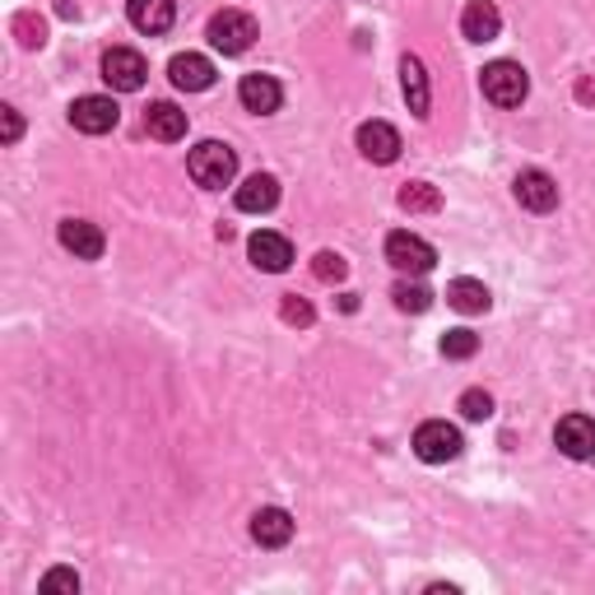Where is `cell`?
<instances>
[{
	"instance_id": "5b68a950",
	"label": "cell",
	"mask_w": 595,
	"mask_h": 595,
	"mask_svg": "<svg viewBox=\"0 0 595 595\" xmlns=\"http://www.w3.org/2000/svg\"><path fill=\"white\" fill-rule=\"evenodd\" d=\"M386 261L401 274H428L438 266V251H433L419 233H391L386 237Z\"/></svg>"
},
{
	"instance_id": "d4e9b609",
	"label": "cell",
	"mask_w": 595,
	"mask_h": 595,
	"mask_svg": "<svg viewBox=\"0 0 595 595\" xmlns=\"http://www.w3.org/2000/svg\"><path fill=\"white\" fill-rule=\"evenodd\" d=\"M474 349H480V335H474V330H447L442 335V353H447V359H470V353Z\"/></svg>"
},
{
	"instance_id": "8992f818",
	"label": "cell",
	"mask_w": 595,
	"mask_h": 595,
	"mask_svg": "<svg viewBox=\"0 0 595 595\" xmlns=\"http://www.w3.org/2000/svg\"><path fill=\"white\" fill-rule=\"evenodd\" d=\"M116 122H122V108L103 93H89V98H75L70 103V126L85 135H108Z\"/></svg>"
},
{
	"instance_id": "83f0119b",
	"label": "cell",
	"mask_w": 595,
	"mask_h": 595,
	"mask_svg": "<svg viewBox=\"0 0 595 595\" xmlns=\"http://www.w3.org/2000/svg\"><path fill=\"white\" fill-rule=\"evenodd\" d=\"M461 414H465V419H474V424L489 419V414H493V395L489 391H465L461 395Z\"/></svg>"
},
{
	"instance_id": "7402d4cb",
	"label": "cell",
	"mask_w": 595,
	"mask_h": 595,
	"mask_svg": "<svg viewBox=\"0 0 595 595\" xmlns=\"http://www.w3.org/2000/svg\"><path fill=\"white\" fill-rule=\"evenodd\" d=\"M401 210L433 214V210H442V195H438V187H428V182H409V187H401Z\"/></svg>"
},
{
	"instance_id": "2e32d148",
	"label": "cell",
	"mask_w": 595,
	"mask_h": 595,
	"mask_svg": "<svg viewBox=\"0 0 595 595\" xmlns=\"http://www.w3.org/2000/svg\"><path fill=\"white\" fill-rule=\"evenodd\" d=\"M503 29V14L493 0H470V5L461 10V33L470 37V43H493Z\"/></svg>"
},
{
	"instance_id": "cb8c5ba5",
	"label": "cell",
	"mask_w": 595,
	"mask_h": 595,
	"mask_svg": "<svg viewBox=\"0 0 595 595\" xmlns=\"http://www.w3.org/2000/svg\"><path fill=\"white\" fill-rule=\"evenodd\" d=\"M312 274H316L322 284H340L345 274H349V266H345V256H335V251H316Z\"/></svg>"
},
{
	"instance_id": "4dcf8cb0",
	"label": "cell",
	"mask_w": 595,
	"mask_h": 595,
	"mask_svg": "<svg viewBox=\"0 0 595 595\" xmlns=\"http://www.w3.org/2000/svg\"><path fill=\"white\" fill-rule=\"evenodd\" d=\"M577 98H582V103H595V85H591V79H582V85H577Z\"/></svg>"
},
{
	"instance_id": "e0dca14e",
	"label": "cell",
	"mask_w": 595,
	"mask_h": 595,
	"mask_svg": "<svg viewBox=\"0 0 595 595\" xmlns=\"http://www.w3.org/2000/svg\"><path fill=\"white\" fill-rule=\"evenodd\" d=\"M280 205V182L270 172H251L243 187H237V210L243 214H266Z\"/></svg>"
},
{
	"instance_id": "ffe728a7",
	"label": "cell",
	"mask_w": 595,
	"mask_h": 595,
	"mask_svg": "<svg viewBox=\"0 0 595 595\" xmlns=\"http://www.w3.org/2000/svg\"><path fill=\"white\" fill-rule=\"evenodd\" d=\"M401 85H405V98H409V112L414 116H428V70H424V61L419 56H405L401 61Z\"/></svg>"
},
{
	"instance_id": "603a6c76",
	"label": "cell",
	"mask_w": 595,
	"mask_h": 595,
	"mask_svg": "<svg viewBox=\"0 0 595 595\" xmlns=\"http://www.w3.org/2000/svg\"><path fill=\"white\" fill-rule=\"evenodd\" d=\"M391 298H395V307H401V312H428L433 307V293L424 289V284H395L391 289Z\"/></svg>"
},
{
	"instance_id": "52a82bcc",
	"label": "cell",
	"mask_w": 595,
	"mask_h": 595,
	"mask_svg": "<svg viewBox=\"0 0 595 595\" xmlns=\"http://www.w3.org/2000/svg\"><path fill=\"white\" fill-rule=\"evenodd\" d=\"M145 75H149V66H145V56L141 52H131V47H112L108 56H103V79L116 89V93H135V89H145Z\"/></svg>"
},
{
	"instance_id": "7c38bea8",
	"label": "cell",
	"mask_w": 595,
	"mask_h": 595,
	"mask_svg": "<svg viewBox=\"0 0 595 595\" xmlns=\"http://www.w3.org/2000/svg\"><path fill=\"white\" fill-rule=\"evenodd\" d=\"M517 201L526 210H535V214H549L553 205H559V182H553L545 168H526L517 177Z\"/></svg>"
},
{
	"instance_id": "f1b7e54d",
	"label": "cell",
	"mask_w": 595,
	"mask_h": 595,
	"mask_svg": "<svg viewBox=\"0 0 595 595\" xmlns=\"http://www.w3.org/2000/svg\"><path fill=\"white\" fill-rule=\"evenodd\" d=\"M43 591H79V572L70 568H52L43 577Z\"/></svg>"
},
{
	"instance_id": "ac0fdd59",
	"label": "cell",
	"mask_w": 595,
	"mask_h": 595,
	"mask_svg": "<svg viewBox=\"0 0 595 595\" xmlns=\"http://www.w3.org/2000/svg\"><path fill=\"white\" fill-rule=\"evenodd\" d=\"M126 14H131V24L158 37V33H168L172 29V19H177V5L172 0H126Z\"/></svg>"
},
{
	"instance_id": "8fae6325",
	"label": "cell",
	"mask_w": 595,
	"mask_h": 595,
	"mask_svg": "<svg viewBox=\"0 0 595 595\" xmlns=\"http://www.w3.org/2000/svg\"><path fill=\"white\" fill-rule=\"evenodd\" d=\"M359 149L368 164H395L401 158V131L391 122H363L359 126Z\"/></svg>"
},
{
	"instance_id": "ba28073f",
	"label": "cell",
	"mask_w": 595,
	"mask_h": 595,
	"mask_svg": "<svg viewBox=\"0 0 595 595\" xmlns=\"http://www.w3.org/2000/svg\"><path fill=\"white\" fill-rule=\"evenodd\" d=\"M247 256H251V266L256 270H266V274H280L293 266V247H289V237L284 233H251V243H247Z\"/></svg>"
},
{
	"instance_id": "3957f363",
	"label": "cell",
	"mask_w": 595,
	"mask_h": 595,
	"mask_svg": "<svg viewBox=\"0 0 595 595\" xmlns=\"http://www.w3.org/2000/svg\"><path fill=\"white\" fill-rule=\"evenodd\" d=\"M461 428H451L447 419H428V424H419V433H414V456L419 461H428V465H447V461H456L461 456Z\"/></svg>"
},
{
	"instance_id": "9c48e42d",
	"label": "cell",
	"mask_w": 595,
	"mask_h": 595,
	"mask_svg": "<svg viewBox=\"0 0 595 595\" xmlns=\"http://www.w3.org/2000/svg\"><path fill=\"white\" fill-rule=\"evenodd\" d=\"M553 442H559V451L572 456V461H586V456H595V419L568 414V419H559V428H553Z\"/></svg>"
},
{
	"instance_id": "4316f807",
	"label": "cell",
	"mask_w": 595,
	"mask_h": 595,
	"mask_svg": "<svg viewBox=\"0 0 595 595\" xmlns=\"http://www.w3.org/2000/svg\"><path fill=\"white\" fill-rule=\"evenodd\" d=\"M14 33H19V43H24V47H43V43H47L43 19H33V14H19V19H14Z\"/></svg>"
},
{
	"instance_id": "6da1fadb",
	"label": "cell",
	"mask_w": 595,
	"mask_h": 595,
	"mask_svg": "<svg viewBox=\"0 0 595 595\" xmlns=\"http://www.w3.org/2000/svg\"><path fill=\"white\" fill-rule=\"evenodd\" d=\"M187 172L195 177V187H205V191H220L233 182V172H237V154L224 145V141H201L191 149L187 158Z\"/></svg>"
},
{
	"instance_id": "4fadbf2b",
	"label": "cell",
	"mask_w": 595,
	"mask_h": 595,
	"mask_svg": "<svg viewBox=\"0 0 595 595\" xmlns=\"http://www.w3.org/2000/svg\"><path fill=\"white\" fill-rule=\"evenodd\" d=\"M61 247L75 256V261H98L103 256V228L89 224V220H66L61 224Z\"/></svg>"
},
{
	"instance_id": "484cf974",
	"label": "cell",
	"mask_w": 595,
	"mask_h": 595,
	"mask_svg": "<svg viewBox=\"0 0 595 595\" xmlns=\"http://www.w3.org/2000/svg\"><path fill=\"white\" fill-rule=\"evenodd\" d=\"M280 316H284V322L289 326H312V303H307V298H298V293H284V303H280Z\"/></svg>"
},
{
	"instance_id": "f546056e",
	"label": "cell",
	"mask_w": 595,
	"mask_h": 595,
	"mask_svg": "<svg viewBox=\"0 0 595 595\" xmlns=\"http://www.w3.org/2000/svg\"><path fill=\"white\" fill-rule=\"evenodd\" d=\"M0 122H5V126H0V135H5V145H14V141H19V131H24V122H19V112H14V108H0Z\"/></svg>"
},
{
	"instance_id": "d6986e66",
	"label": "cell",
	"mask_w": 595,
	"mask_h": 595,
	"mask_svg": "<svg viewBox=\"0 0 595 595\" xmlns=\"http://www.w3.org/2000/svg\"><path fill=\"white\" fill-rule=\"evenodd\" d=\"M145 131L154 135V141H164V145L182 141V135H187V112H182V108H172V103H149V112H145Z\"/></svg>"
},
{
	"instance_id": "9a60e30c",
	"label": "cell",
	"mask_w": 595,
	"mask_h": 595,
	"mask_svg": "<svg viewBox=\"0 0 595 595\" xmlns=\"http://www.w3.org/2000/svg\"><path fill=\"white\" fill-rule=\"evenodd\" d=\"M168 79L177 89H187V93H205L214 85V66L205 61V56L182 52V56H172V61H168Z\"/></svg>"
},
{
	"instance_id": "277c9868",
	"label": "cell",
	"mask_w": 595,
	"mask_h": 595,
	"mask_svg": "<svg viewBox=\"0 0 595 595\" xmlns=\"http://www.w3.org/2000/svg\"><path fill=\"white\" fill-rule=\"evenodd\" d=\"M210 43L224 56H243L256 43V19L243 14V10H220L210 19Z\"/></svg>"
},
{
	"instance_id": "44dd1931",
	"label": "cell",
	"mask_w": 595,
	"mask_h": 595,
	"mask_svg": "<svg viewBox=\"0 0 595 595\" xmlns=\"http://www.w3.org/2000/svg\"><path fill=\"white\" fill-rule=\"evenodd\" d=\"M447 303L456 307V312H465V316H480V312H489V289L480 284V280H451L447 284Z\"/></svg>"
},
{
	"instance_id": "30bf717a",
	"label": "cell",
	"mask_w": 595,
	"mask_h": 595,
	"mask_svg": "<svg viewBox=\"0 0 595 595\" xmlns=\"http://www.w3.org/2000/svg\"><path fill=\"white\" fill-rule=\"evenodd\" d=\"M237 98H243L247 112L270 116V112H280L284 89H280V79H274V75H243V85H237Z\"/></svg>"
},
{
	"instance_id": "5bb4252c",
	"label": "cell",
	"mask_w": 595,
	"mask_h": 595,
	"mask_svg": "<svg viewBox=\"0 0 595 595\" xmlns=\"http://www.w3.org/2000/svg\"><path fill=\"white\" fill-rule=\"evenodd\" d=\"M251 540L261 549H284L293 540V517L284 507H261L251 517Z\"/></svg>"
},
{
	"instance_id": "7a4b0ae2",
	"label": "cell",
	"mask_w": 595,
	"mask_h": 595,
	"mask_svg": "<svg viewBox=\"0 0 595 595\" xmlns=\"http://www.w3.org/2000/svg\"><path fill=\"white\" fill-rule=\"evenodd\" d=\"M480 89L493 108H521L526 93H530V79L517 61H493L480 70Z\"/></svg>"
}]
</instances>
